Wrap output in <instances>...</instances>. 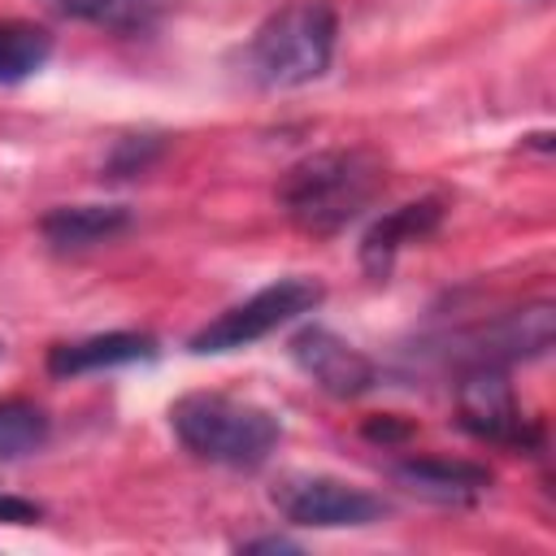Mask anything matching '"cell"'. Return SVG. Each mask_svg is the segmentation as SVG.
<instances>
[{
  "mask_svg": "<svg viewBox=\"0 0 556 556\" xmlns=\"http://www.w3.org/2000/svg\"><path fill=\"white\" fill-rule=\"evenodd\" d=\"M387 169L374 152L365 148H334L304 156L287 178H282V213L308 230V235H334L348 222H356L382 191Z\"/></svg>",
  "mask_w": 556,
  "mask_h": 556,
  "instance_id": "6da1fadb",
  "label": "cell"
},
{
  "mask_svg": "<svg viewBox=\"0 0 556 556\" xmlns=\"http://www.w3.org/2000/svg\"><path fill=\"white\" fill-rule=\"evenodd\" d=\"M169 426L191 456H200L208 465H230V469L261 465L282 439V426L269 408H261L252 400L222 395V391L182 395L169 408Z\"/></svg>",
  "mask_w": 556,
  "mask_h": 556,
  "instance_id": "7a4b0ae2",
  "label": "cell"
},
{
  "mask_svg": "<svg viewBox=\"0 0 556 556\" xmlns=\"http://www.w3.org/2000/svg\"><path fill=\"white\" fill-rule=\"evenodd\" d=\"M334 39L339 17L326 0H291L256 26L243 65L261 87H304L330 70Z\"/></svg>",
  "mask_w": 556,
  "mask_h": 556,
  "instance_id": "3957f363",
  "label": "cell"
},
{
  "mask_svg": "<svg viewBox=\"0 0 556 556\" xmlns=\"http://www.w3.org/2000/svg\"><path fill=\"white\" fill-rule=\"evenodd\" d=\"M321 304V287L313 278H278L269 287H261L252 300L226 308L222 317H213L208 326H200L191 334V352L195 356H217V352H239L265 334H274L278 326L313 313Z\"/></svg>",
  "mask_w": 556,
  "mask_h": 556,
  "instance_id": "277c9868",
  "label": "cell"
},
{
  "mask_svg": "<svg viewBox=\"0 0 556 556\" xmlns=\"http://www.w3.org/2000/svg\"><path fill=\"white\" fill-rule=\"evenodd\" d=\"M456 417L473 439L508 452H530L539 443V426L521 413L504 365H465L456 382Z\"/></svg>",
  "mask_w": 556,
  "mask_h": 556,
  "instance_id": "5b68a950",
  "label": "cell"
},
{
  "mask_svg": "<svg viewBox=\"0 0 556 556\" xmlns=\"http://www.w3.org/2000/svg\"><path fill=\"white\" fill-rule=\"evenodd\" d=\"M274 504L291 526L339 530V526H369L387 513V504L352 482L326 473H291L274 486Z\"/></svg>",
  "mask_w": 556,
  "mask_h": 556,
  "instance_id": "8992f818",
  "label": "cell"
},
{
  "mask_svg": "<svg viewBox=\"0 0 556 556\" xmlns=\"http://www.w3.org/2000/svg\"><path fill=\"white\" fill-rule=\"evenodd\" d=\"M291 361L326 391V395H339V400H356L365 395L374 382H378V365L352 348L348 339H339L334 330L326 326H304L295 339H291Z\"/></svg>",
  "mask_w": 556,
  "mask_h": 556,
  "instance_id": "52a82bcc",
  "label": "cell"
},
{
  "mask_svg": "<svg viewBox=\"0 0 556 556\" xmlns=\"http://www.w3.org/2000/svg\"><path fill=\"white\" fill-rule=\"evenodd\" d=\"M552 334H556V313L552 304H530V308H517L491 326H478L473 334H465L460 343V361L465 365H508V361H534L552 348Z\"/></svg>",
  "mask_w": 556,
  "mask_h": 556,
  "instance_id": "ba28073f",
  "label": "cell"
},
{
  "mask_svg": "<svg viewBox=\"0 0 556 556\" xmlns=\"http://www.w3.org/2000/svg\"><path fill=\"white\" fill-rule=\"evenodd\" d=\"M439 222H443V200H434V195L382 213V217L365 230V239H361V265H365V274L387 278L391 265H395V256H400L408 243L434 235Z\"/></svg>",
  "mask_w": 556,
  "mask_h": 556,
  "instance_id": "9c48e42d",
  "label": "cell"
},
{
  "mask_svg": "<svg viewBox=\"0 0 556 556\" xmlns=\"http://www.w3.org/2000/svg\"><path fill=\"white\" fill-rule=\"evenodd\" d=\"M152 356H156V339L152 334L109 330V334H87V339L56 343L48 352V374L52 378H78V374H96V369H117V365L152 361Z\"/></svg>",
  "mask_w": 556,
  "mask_h": 556,
  "instance_id": "30bf717a",
  "label": "cell"
},
{
  "mask_svg": "<svg viewBox=\"0 0 556 556\" xmlns=\"http://www.w3.org/2000/svg\"><path fill=\"white\" fill-rule=\"evenodd\" d=\"M395 482H404L413 495L434 504H473L478 495L491 491V469L452 456H413L395 465Z\"/></svg>",
  "mask_w": 556,
  "mask_h": 556,
  "instance_id": "8fae6325",
  "label": "cell"
},
{
  "mask_svg": "<svg viewBox=\"0 0 556 556\" xmlns=\"http://www.w3.org/2000/svg\"><path fill=\"white\" fill-rule=\"evenodd\" d=\"M126 230H130V208H122V204H61L39 222V235L56 252L100 248Z\"/></svg>",
  "mask_w": 556,
  "mask_h": 556,
  "instance_id": "7c38bea8",
  "label": "cell"
},
{
  "mask_svg": "<svg viewBox=\"0 0 556 556\" xmlns=\"http://www.w3.org/2000/svg\"><path fill=\"white\" fill-rule=\"evenodd\" d=\"M52 56V35L35 22H0V87L35 78Z\"/></svg>",
  "mask_w": 556,
  "mask_h": 556,
  "instance_id": "4fadbf2b",
  "label": "cell"
},
{
  "mask_svg": "<svg viewBox=\"0 0 556 556\" xmlns=\"http://www.w3.org/2000/svg\"><path fill=\"white\" fill-rule=\"evenodd\" d=\"M39 4L61 17L96 22L109 30H143L161 9V0H39Z\"/></svg>",
  "mask_w": 556,
  "mask_h": 556,
  "instance_id": "5bb4252c",
  "label": "cell"
},
{
  "mask_svg": "<svg viewBox=\"0 0 556 556\" xmlns=\"http://www.w3.org/2000/svg\"><path fill=\"white\" fill-rule=\"evenodd\" d=\"M52 421L43 408L26 404V400H0V460H17L30 456L48 443Z\"/></svg>",
  "mask_w": 556,
  "mask_h": 556,
  "instance_id": "9a60e30c",
  "label": "cell"
},
{
  "mask_svg": "<svg viewBox=\"0 0 556 556\" xmlns=\"http://www.w3.org/2000/svg\"><path fill=\"white\" fill-rule=\"evenodd\" d=\"M161 152V139L152 135H139V139H122L109 156V178H130V174H143Z\"/></svg>",
  "mask_w": 556,
  "mask_h": 556,
  "instance_id": "2e32d148",
  "label": "cell"
},
{
  "mask_svg": "<svg viewBox=\"0 0 556 556\" xmlns=\"http://www.w3.org/2000/svg\"><path fill=\"white\" fill-rule=\"evenodd\" d=\"M39 517H43L39 504L17 500V495H0V521H9V526H30V521H39Z\"/></svg>",
  "mask_w": 556,
  "mask_h": 556,
  "instance_id": "e0dca14e",
  "label": "cell"
},
{
  "mask_svg": "<svg viewBox=\"0 0 556 556\" xmlns=\"http://www.w3.org/2000/svg\"><path fill=\"white\" fill-rule=\"evenodd\" d=\"M239 552H295V543L269 534V539H248V543H239Z\"/></svg>",
  "mask_w": 556,
  "mask_h": 556,
  "instance_id": "ac0fdd59",
  "label": "cell"
}]
</instances>
